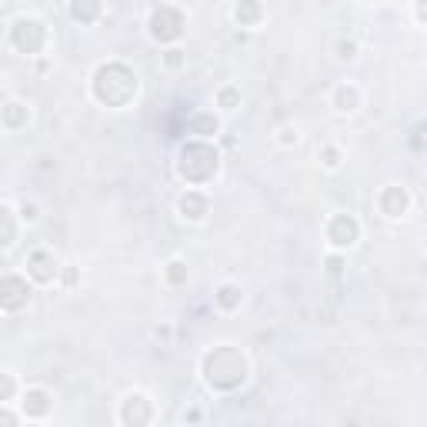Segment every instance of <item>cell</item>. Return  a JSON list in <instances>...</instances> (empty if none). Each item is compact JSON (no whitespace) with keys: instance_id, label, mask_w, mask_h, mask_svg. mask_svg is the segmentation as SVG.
<instances>
[{"instance_id":"1","label":"cell","mask_w":427,"mask_h":427,"mask_svg":"<svg viewBox=\"0 0 427 427\" xmlns=\"http://www.w3.org/2000/svg\"><path fill=\"white\" fill-rule=\"evenodd\" d=\"M354 104H357V90L354 87H340L337 90V110H357V107H354Z\"/></svg>"},{"instance_id":"2","label":"cell","mask_w":427,"mask_h":427,"mask_svg":"<svg viewBox=\"0 0 427 427\" xmlns=\"http://www.w3.org/2000/svg\"><path fill=\"white\" fill-rule=\"evenodd\" d=\"M237 297H240V291H237V287H220V297H217V301L224 304V307H230Z\"/></svg>"},{"instance_id":"3","label":"cell","mask_w":427,"mask_h":427,"mask_svg":"<svg viewBox=\"0 0 427 427\" xmlns=\"http://www.w3.org/2000/svg\"><path fill=\"white\" fill-rule=\"evenodd\" d=\"M340 160H337V150L330 147V150H324V167H337Z\"/></svg>"},{"instance_id":"4","label":"cell","mask_w":427,"mask_h":427,"mask_svg":"<svg viewBox=\"0 0 427 427\" xmlns=\"http://www.w3.org/2000/svg\"><path fill=\"white\" fill-rule=\"evenodd\" d=\"M354 50H357L354 44H340V57H344V60H354V57H357Z\"/></svg>"},{"instance_id":"5","label":"cell","mask_w":427,"mask_h":427,"mask_svg":"<svg viewBox=\"0 0 427 427\" xmlns=\"http://www.w3.org/2000/svg\"><path fill=\"white\" fill-rule=\"evenodd\" d=\"M234 101H237V97L230 94V90H224V94H220V104H224V110H234V107H230Z\"/></svg>"}]
</instances>
